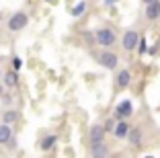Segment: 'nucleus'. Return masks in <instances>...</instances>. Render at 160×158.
<instances>
[{"mask_svg": "<svg viewBox=\"0 0 160 158\" xmlns=\"http://www.w3.org/2000/svg\"><path fill=\"white\" fill-rule=\"evenodd\" d=\"M127 131H129V123H127V119H117V121H115V127H113V131H111V134H113L117 140H125Z\"/></svg>", "mask_w": 160, "mask_h": 158, "instance_id": "9", "label": "nucleus"}, {"mask_svg": "<svg viewBox=\"0 0 160 158\" xmlns=\"http://www.w3.org/2000/svg\"><path fill=\"white\" fill-rule=\"evenodd\" d=\"M105 127L103 125H90V130H88V142H101V140H105Z\"/></svg>", "mask_w": 160, "mask_h": 158, "instance_id": "11", "label": "nucleus"}, {"mask_svg": "<svg viewBox=\"0 0 160 158\" xmlns=\"http://www.w3.org/2000/svg\"><path fill=\"white\" fill-rule=\"evenodd\" d=\"M45 2H53V0H45Z\"/></svg>", "mask_w": 160, "mask_h": 158, "instance_id": "24", "label": "nucleus"}, {"mask_svg": "<svg viewBox=\"0 0 160 158\" xmlns=\"http://www.w3.org/2000/svg\"><path fill=\"white\" fill-rule=\"evenodd\" d=\"M146 19L148 21H158L160 19V0H150L146 4Z\"/></svg>", "mask_w": 160, "mask_h": 158, "instance_id": "8", "label": "nucleus"}, {"mask_svg": "<svg viewBox=\"0 0 160 158\" xmlns=\"http://www.w3.org/2000/svg\"><path fill=\"white\" fill-rule=\"evenodd\" d=\"M10 66H12V70H17V72H19V70L23 68V60H21L19 56H14L12 60H10Z\"/></svg>", "mask_w": 160, "mask_h": 158, "instance_id": "18", "label": "nucleus"}, {"mask_svg": "<svg viewBox=\"0 0 160 158\" xmlns=\"http://www.w3.org/2000/svg\"><path fill=\"white\" fill-rule=\"evenodd\" d=\"M10 138H12V127H10V123H0V146L8 144Z\"/></svg>", "mask_w": 160, "mask_h": 158, "instance_id": "12", "label": "nucleus"}, {"mask_svg": "<svg viewBox=\"0 0 160 158\" xmlns=\"http://www.w3.org/2000/svg\"><path fill=\"white\" fill-rule=\"evenodd\" d=\"M2 119H4V123H17V121H19V111L8 109V111L2 113Z\"/></svg>", "mask_w": 160, "mask_h": 158, "instance_id": "15", "label": "nucleus"}, {"mask_svg": "<svg viewBox=\"0 0 160 158\" xmlns=\"http://www.w3.org/2000/svg\"><path fill=\"white\" fill-rule=\"evenodd\" d=\"M129 84H132V72L127 68L117 70V74H115V86L117 89H129Z\"/></svg>", "mask_w": 160, "mask_h": 158, "instance_id": "6", "label": "nucleus"}, {"mask_svg": "<svg viewBox=\"0 0 160 158\" xmlns=\"http://www.w3.org/2000/svg\"><path fill=\"white\" fill-rule=\"evenodd\" d=\"M88 152H90V156H94V158H103V156H109V146L105 144V140H101V142H90Z\"/></svg>", "mask_w": 160, "mask_h": 158, "instance_id": "7", "label": "nucleus"}, {"mask_svg": "<svg viewBox=\"0 0 160 158\" xmlns=\"http://www.w3.org/2000/svg\"><path fill=\"white\" fill-rule=\"evenodd\" d=\"M86 10V2L82 0V2H78V4H74L72 6V17H80V14Z\"/></svg>", "mask_w": 160, "mask_h": 158, "instance_id": "16", "label": "nucleus"}, {"mask_svg": "<svg viewBox=\"0 0 160 158\" xmlns=\"http://www.w3.org/2000/svg\"><path fill=\"white\" fill-rule=\"evenodd\" d=\"M97 62H99L103 68H107V70H117L119 58H117V54H113L111 49H107V47H105L99 56H97Z\"/></svg>", "mask_w": 160, "mask_h": 158, "instance_id": "2", "label": "nucleus"}, {"mask_svg": "<svg viewBox=\"0 0 160 158\" xmlns=\"http://www.w3.org/2000/svg\"><path fill=\"white\" fill-rule=\"evenodd\" d=\"M142 138H144V135H142L140 127H132V125H129V131H127L125 140L133 146V148H140V146H142Z\"/></svg>", "mask_w": 160, "mask_h": 158, "instance_id": "10", "label": "nucleus"}, {"mask_svg": "<svg viewBox=\"0 0 160 158\" xmlns=\"http://www.w3.org/2000/svg\"><path fill=\"white\" fill-rule=\"evenodd\" d=\"M2 93H4V89H2V84H0V94H2Z\"/></svg>", "mask_w": 160, "mask_h": 158, "instance_id": "22", "label": "nucleus"}, {"mask_svg": "<svg viewBox=\"0 0 160 158\" xmlns=\"http://www.w3.org/2000/svg\"><path fill=\"white\" fill-rule=\"evenodd\" d=\"M115 121H117L115 117H113V119H107V121H105V123H103L105 131H113V127H115Z\"/></svg>", "mask_w": 160, "mask_h": 158, "instance_id": "19", "label": "nucleus"}, {"mask_svg": "<svg viewBox=\"0 0 160 158\" xmlns=\"http://www.w3.org/2000/svg\"><path fill=\"white\" fill-rule=\"evenodd\" d=\"M19 84V72L17 70H8L4 74V86H8V89H14Z\"/></svg>", "mask_w": 160, "mask_h": 158, "instance_id": "14", "label": "nucleus"}, {"mask_svg": "<svg viewBox=\"0 0 160 158\" xmlns=\"http://www.w3.org/2000/svg\"><path fill=\"white\" fill-rule=\"evenodd\" d=\"M0 19H2V14H0Z\"/></svg>", "mask_w": 160, "mask_h": 158, "instance_id": "25", "label": "nucleus"}, {"mask_svg": "<svg viewBox=\"0 0 160 158\" xmlns=\"http://www.w3.org/2000/svg\"><path fill=\"white\" fill-rule=\"evenodd\" d=\"M56 144H58V135L56 134H47L45 138H41V142H39L41 150H45V152H47V150H52Z\"/></svg>", "mask_w": 160, "mask_h": 158, "instance_id": "13", "label": "nucleus"}, {"mask_svg": "<svg viewBox=\"0 0 160 158\" xmlns=\"http://www.w3.org/2000/svg\"><path fill=\"white\" fill-rule=\"evenodd\" d=\"M29 25V14L19 10V13H14L12 17L8 19V31H21Z\"/></svg>", "mask_w": 160, "mask_h": 158, "instance_id": "3", "label": "nucleus"}, {"mask_svg": "<svg viewBox=\"0 0 160 158\" xmlns=\"http://www.w3.org/2000/svg\"><path fill=\"white\" fill-rule=\"evenodd\" d=\"M136 49L140 51V54H146V51H148V43H146V37H142V35H140V39H138V45H136Z\"/></svg>", "mask_w": 160, "mask_h": 158, "instance_id": "17", "label": "nucleus"}, {"mask_svg": "<svg viewBox=\"0 0 160 158\" xmlns=\"http://www.w3.org/2000/svg\"><path fill=\"white\" fill-rule=\"evenodd\" d=\"M138 39H140V33L138 31H125L123 33V37H121V45H123V49L125 51H133L136 49V45H138Z\"/></svg>", "mask_w": 160, "mask_h": 158, "instance_id": "5", "label": "nucleus"}, {"mask_svg": "<svg viewBox=\"0 0 160 158\" xmlns=\"http://www.w3.org/2000/svg\"><path fill=\"white\" fill-rule=\"evenodd\" d=\"M103 2H105V6H113V4H117L119 0H103Z\"/></svg>", "mask_w": 160, "mask_h": 158, "instance_id": "21", "label": "nucleus"}, {"mask_svg": "<svg viewBox=\"0 0 160 158\" xmlns=\"http://www.w3.org/2000/svg\"><path fill=\"white\" fill-rule=\"evenodd\" d=\"M129 115H133V105H132L129 99H123L117 107H115L113 117H115V119H127Z\"/></svg>", "mask_w": 160, "mask_h": 158, "instance_id": "4", "label": "nucleus"}, {"mask_svg": "<svg viewBox=\"0 0 160 158\" xmlns=\"http://www.w3.org/2000/svg\"><path fill=\"white\" fill-rule=\"evenodd\" d=\"M142 2H144V4H148V2H150V0H142Z\"/></svg>", "mask_w": 160, "mask_h": 158, "instance_id": "23", "label": "nucleus"}, {"mask_svg": "<svg viewBox=\"0 0 160 158\" xmlns=\"http://www.w3.org/2000/svg\"><path fill=\"white\" fill-rule=\"evenodd\" d=\"M94 41L99 43L101 47H111L115 41H117V35H115L113 29H97L94 31Z\"/></svg>", "mask_w": 160, "mask_h": 158, "instance_id": "1", "label": "nucleus"}, {"mask_svg": "<svg viewBox=\"0 0 160 158\" xmlns=\"http://www.w3.org/2000/svg\"><path fill=\"white\" fill-rule=\"evenodd\" d=\"M0 97H2V103H4V105H8V103H12V97H10V94H0Z\"/></svg>", "mask_w": 160, "mask_h": 158, "instance_id": "20", "label": "nucleus"}]
</instances>
